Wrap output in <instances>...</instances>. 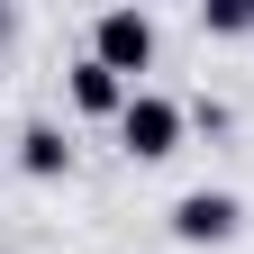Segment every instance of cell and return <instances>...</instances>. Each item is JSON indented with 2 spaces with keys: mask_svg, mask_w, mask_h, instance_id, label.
<instances>
[{
  "mask_svg": "<svg viewBox=\"0 0 254 254\" xmlns=\"http://www.w3.org/2000/svg\"><path fill=\"white\" fill-rule=\"evenodd\" d=\"M18 145H27V173H64V164H73V145H64L55 127H27Z\"/></svg>",
  "mask_w": 254,
  "mask_h": 254,
  "instance_id": "cell-5",
  "label": "cell"
},
{
  "mask_svg": "<svg viewBox=\"0 0 254 254\" xmlns=\"http://www.w3.org/2000/svg\"><path fill=\"white\" fill-rule=\"evenodd\" d=\"M173 236H182V245H218V236H236V200H227V190H190V200L173 209Z\"/></svg>",
  "mask_w": 254,
  "mask_h": 254,
  "instance_id": "cell-3",
  "label": "cell"
},
{
  "mask_svg": "<svg viewBox=\"0 0 254 254\" xmlns=\"http://www.w3.org/2000/svg\"><path fill=\"white\" fill-rule=\"evenodd\" d=\"M118 136H127V154H173L182 145V109L173 100H154V91H136V100H127V118H118Z\"/></svg>",
  "mask_w": 254,
  "mask_h": 254,
  "instance_id": "cell-1",
  "label": "cell"
},
{
  "mask_svg": "<svg viewBox=\"0 0 254 254\" xmlns=\"http://www.w3.org/2000/svg\"><path fill=\"white\" fill-rule=\"evenodd\" d=\"M145 55H154V18L145 9H109L100 18V64L109 73H145Z\"/></svg>",
  "mask_w": 254,
  "mask_h": 254,
  "instance_id": "cell-2",
  "label": "cell"
},
{
  "mask_svg": "<svg viewBox=\"0 0 254 254\" xmlns=\"http://www.w3.org/2000/svg\"><path fill=\"white\" fill-rule=\"evenodd\" d=\"M73 100H82V109H118V118H127V82L109 73V64H100V55H91V64H82V73H73Z\"/></svg>",
  "mask_w": 254,
  "mask_h": 254,
  "instance_id": "cell-4",
  "label": "cell"
}]
</instances>
